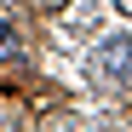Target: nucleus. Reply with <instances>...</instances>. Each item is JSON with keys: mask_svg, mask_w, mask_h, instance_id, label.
I'll return each mask as SVG.
<instances>
[{"mask_svg": "<svg viewBox=\"0 0 132 132\" xmlns=\"http://www.w3.org/2000/svg\"><path fill=\"white\" fill-rule=\"evenodd\" d=\"M121 69H132V40H115L103 52V75H121Z\"/></svg>", "mask_w": 132, "mask_h": 132, "instance_id": "nucleus-2", "label": "nucleus"}, {"mask_svg": "<svg viewBox=\"0 0 132 132\" xmlns=\"http://www.w3.org/2000/svg\"><path fill=\"white\" fill-rule=\"evenodd\" d=\"M17 52H23V35H17V23H12V17H0V63H12Z\"/></svg>", "mask_w": 132, "mask_h": 132, "instance_id": "nucleus-1", "label": "nucleus"}]
</instances>
